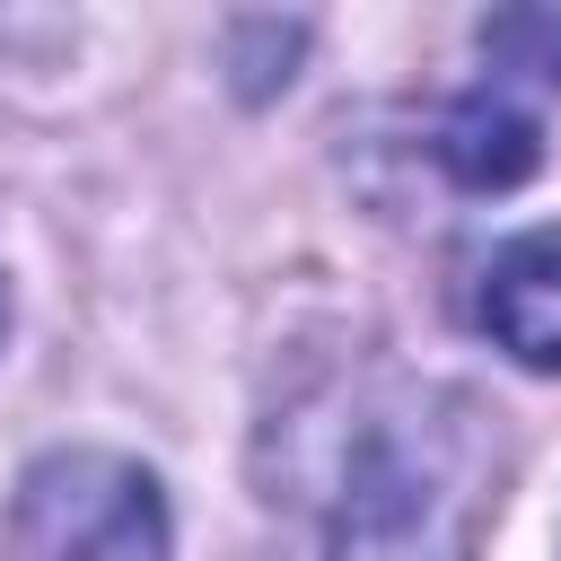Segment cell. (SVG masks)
Returning <instances> with one entry per match:
<instances>
[{
	"mask_svg": "<svg viewBox=\"0 0 561 561\" xmlns=\"http://www.w3.org/2000/svg\"><path fill=\"white\" fill-rule=\"evenodd\" d=\"M482 333L517 368H561V228H526L482 272Z\"/></svg>",
	"mask_w": 561,
	"mask_h": 561,
	"instance_id": "obj_3",
	"label": "cell"
},
{
	"mask_svg": "<svg viewBox=\"0 0 561 561\" xmlns=\"http://www.w3.org/2000/svg\"><path fill=\"white\" fill-rule=\"evenodd\" d=\"M482 44H491L508 70H526V79H561V18H552V9L491 18V26H482Z\"/></svg>",
	"mask_w": 561,
	"mask_h": 561,
	"instance_id": "obj_5",
	"label": "cell"
},
{
	"mask_svg": "<svg viewBox=\"0 0 561 561\" xmlns=\"http://www.w3.org/2000/svg\"><path fill=\"white\" fill-rule=\"evenodd\" d=\"M438 158H447L456 184L500 193V184H517V175L535 167V123H526L508 96H465V105L438 114Z\"/></svg>",
	"mask_w": 561,
	"mask_h": 561,
	"instance_id": "obj_4",
	"label": "cell"
},
{
	"mask_svg": "<svg viewBox=\"0 0 561 561\" xmlns=\"http://www.w3.org/2000/svg\"><path fill=\"white\" fill-rule=\"evenodd\" d=\"M482 508H491V447L473 430V403L412 394L368 421L324 561H473Z\"/></svg>",
	"mask_w": 561,
	"mask_h": 561,
	"instance_id": "obj_1",
	"label": "cell"
},
{
	"mask_svg": "<svg viewBox=\"0 0 561 561\" xmlns=\"http://www.w3.org/2000/svg\"><path fill=\"white\" fill-rule=\"evenodd\" d=\"M158 473L114 447H53L9 500V561H167Z\"/></svg>",
	"mask_w": 561,
	"mask_h": 561,
	"instance_id": "obj_2",
	"label": "cell"
},
{
	"mask_svg": "<svg viewBox=\"0 0 561 561\" xmlns=\"http://www.w3.org/2000/svg\"><path fill=\"white\" fill-rule=\"evenodd\" d=\"M0 324H9V272H0Z\"/></svg>",
	"mask_w": 561,
	"mask_h": 561,
	"instance_id": "obj_6",
	"label": "cell"
}]
</instances>
